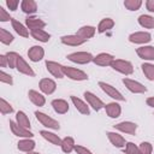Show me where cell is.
<instances>
[{
  "label": "cell",
  "mask_w": 154,
  "mask_h": 154,
  "mask_svg": "<svg viewBox=\"0 0 154 154\" xmlns=\"http://www.w3.org/2000/svg\"><path fill=\"white\" fill-rule=\"evenodd\" d=\"M67 59L73 61V63H78V64H87L89 61H91L94 58L90 53L87 52H77V53H72L67 55Z\"/></svg>",
  "instance_id": "1"
},
{
  "label": "cell",
  "mask_w": 154,
  "mask_h": 154,
  "mask_svg": "<svg viewBox=\"0 0 154 154\" xmlns=\"http://www.w3.org/2000/svg\"><path fill=\"white\" fill-rule=\"evenodd\" d=\"M111 66L114 70H117V71H119V72H122L124 75H130L134 71L131 63L125 61V60H113L112 64H111Z\"/></svg>",
  "instance_id": "2"
},
{
  "label": "cell",
  "mask_w": 154,
  "mask_h": 154,
  "mask_svg": "<svg viewBox=\"0 0 154 154\" xmlns=\"http://www.w3.org/2000/svg\"><path fill=\"white\" fill-rule=\"evenodd\" d=\"M63 71H64V75H66L67 77H70V78H72V79L83 81V79H87V78H88L87 73H84V72L81 71V70L70 67V66H63Z\"/></svg>",
  "instance_id": "3"
},
{
  "label": "cell",
  "mask_w": 154,
  "mask_h": 154,
  "mask_svg": "<svg viewBox=\"0 0 154 154\" xmlns=\"http://www.w3.org/2000/svg\"><path fill=\"white\" fill-rule=\"evenodd\" d=\"M35 116H36V118L38 119V122H41L45 126H48V128H51V129H55V130L59 129V123H58L57 120L52 119L51 117L46 116L45 113L36 111V112H35Z\"/></svg>",
  "instance_id": "4"
},
{
  "label": "cell",
  "mask_w": 154,
  "mask_h": 154,
  "mask_svg": "<svg viewBox=\"0 0 154 154\" xmlns=\"http://www.w3.org/2000/svg\"><path fill=\"white\" fill-rule=\"evenodd\" d=\"M123 83L125 84V87L132 91V93H144L147 90V88L144 85H142L141 83L136 82V81H132V79H129V78H124L123 79Z\"/></svg>",
  "instance_id": "5"
},
{
  "label": "cell",
  "mask_w": 154,
  "mask_h": 154,
  "mask_svg": "<svg viewBox=\"0 0 154 154\" xmlns=\"http://www.w3.org/2000/svg\"><path fill=\"white\" fill-rule=\"evenodd\" d=\"M99 85H100V87L102 88V90H103L106 94H108L111 97H113V99H116V100H119V101H124V100H125L124 96H123L118 90H116L113 87H111L109 84H106V83H103V82H100Z\"/></svg>",
  "instance_id": "6"
},
{
  "label": "cell",
  "mask_w": 154,
  "mask_h": 154,
  "mask_svg": "<svg viewBox=\"0 0 154 154\" xmlns=\"http://www.w3.org/2000/svg\"><path fill=\"white\" fill-rule=\"evenodd\" d=\"M46 66H47V70L57 78H63L64 76V71H63V66L58 63H54V61H46Z\"/></svg>",
  "instance_id": "7"
},
{
  "label": "cell",
  "mask_w": 154,
  "mask_h": 154,
  "mask_svg": "<svg viewBox=\"0 0 154 154\" xmlns=\"http://www.w3.org/2000/svg\"><path fill=\"white\" fill-rule=\"evenodd\" d=\"M84 97L87 99V101L90 103V106H93V108L95 109V111H99V109H101L105 105H103V102L97 97V96H95L94 94H91L90 91H85L84 93Z\"/></svg>",
  "instance_id": "8"
},
{
  "label": "cell",
  "mask_w": 154,
  "mask_h": 154,
  "mask_svg": "<svg viewBox=\"0 0 154 154\" xmlns=\"http://www.w3.org/2000/svg\"><path fill=\"white\" fill-rule=\"evenodd\" d=\"M137 54L140 58L142 59H147V60H153L154 59V47L152 46H146V47H140L137 48Z\"/></svg>",
  "instance_id": "9"
},
{
  "label": "cell",
  "mask_w": 154,
  "mask_h": 154,
  "mask_svg": "<svg viewBox=\"0 0 154 154\" xmlns=\"http://www.w3.org/2000/svg\"><path fill=\"white\" fill-rule=\"evenodd\" d=\"M43 54H45V51H43V48L40 47V46H34V47H31V48L28 51V55H29L30 60H32V61H38V60H41V59L43 58Z\"/></svg>",
  "instance_id": "10"
},
{
  "label": "cell",
  "mask_w": 154,
  "mask_h": 154,
  "mask_svg": "<svg viewBox=\"0 0 154 154\" xmlns=\"http://www.w3.org/2000/svg\"><path fill=\"white\" fill-rule=\"evenodd\" d=\"M55 82L49 79V78H43L40 82V89L45 93V94H52L55 90Z\"/></svg>",
  "instance_id": "11"
},
{
  "label": "cell",
  "mask_w": 154,
  "mask_h": 154,
  "mask_svg": "<svg viewBox=\"0 0 154 154\" xmlns=\"http://www.w3.org/2000/svg\"><path fill=\"white\" fill-rule=\"evenodd\" d=\"M10 126H11V130H12L13 135H16V136H22V137H31L32 136V134L30 131H28L26 129L19 126L18 124H16L12 120H10Z\"/></svg>",
  "instance_id": "12"
},
{
  "label": "cell",
  "mask_w": 154,
  "mask_h": 154,
  "mask_svg": "<svg viewBox=\"0 0 154 154\" xmlns=\"http://www.w3.org/2000/svg\"><path fill=\"white\" fill-rule=\"evenodd\" d=\"M129 40L131 42H135V43H146V42L150 41V34H148V32H135V34L130 35Z\"/></svg>",
  "instance_id": "13"
},
{
  "label": "cell",
  "mask_w": 154,
  "mask_h": 154,
  "mask_svg": "<svg viewBox=\"0 0 154 154\" xmlns=\"http://www.w3.org/2000/svg\"><path fill=\"white\" fill-rule=\"evenodd\" d=\"M16 67H17V70H18L19 72H22V73H25V75H29V76H34V75H35L34 71L31 70V67L24 61V59H23L20 55H19L18 59H17Z\"/></svg>",
  "instance_id": "14"
},
{
  "label": "cell",
  "mask_w": 154,
  "mask_h": 154,
  "mask_svg": "<svg viewBox=\"0 0 154 154\" xmlns=\"http://www.w3.org/2000/svg\"><path fill=\"white\" fill-rule=\"evenodd\" d=\"M87 40L77 36V35H69V36H63L61 37V42L65 45H70V46H78L84 43Z\"/></svg>",
  "instance_id": "15"
},
{
  "label": "cell",
  "mask_w": 154,
  "mask_h": 154,
  "mask_svg": "<svg viewBox=\"0 0 154 154\" xmlns=\"http://www.w3.org/2000/svg\"><path fill=\"white\" fill-rule=\"evenodd\" d=\"M93 61H94L96 65H100V66H107V65H111V64H112V61H113V57H112L111 54L101 53V54H99L96 58H94Z\"/></svg>",
  "instance_id": "16"
},
{
  "label": "cell",
  "mask_w": 154,
  "mask_h": 154,
  "mask_svg": "<svg viewBox=\"0 0 154 154\" xmlns=\"http://www.w3.org/2000/svg\"><path fill=\"white\" fill-rule=\"evenodd\" d=\"M114 128H116L117 130H120V131H124V132H128V134L134 135L137 126H136L135 123H131V122H123V123H119V124L114 125Z\"/></svg>",
  "instance_id": "17"
},
{
  "label": "cell",
  "mask_w": 154,
  "mask_h": 154,
  "mask_svg": "<svg viewBox=\"0 0 154 154\" xmlns=\"http://www.w3.org/2000/svg\"><path fill=\"white\" fill-rule=\"evenodd\" d=\"M25 22H26V25L31 30H37V29H41L46 25V23L43 20H41L40 18H36V17H28Z\"/></svg>",
  "instance_id": "18"
},
{
  "label": "cell",
  "mask_w": 154,
  "mask_h": 154,
  "mask_svg": "<svg viewBox=\"0 0 154 154\" xmlns=\"http://www.w3.org/2000/svg\"><path fill=\"white\" fill-rule=\"evenodd\" d=\"M120 106L118 105V103H116V102H111V103H108V105H106V113L111 117V118H117V117H119V114H120Z\"/></svg>",
  "instance_id": "19"
},
{
  "label": "cell",
  "mask_w": 154,
  "mask_h": 154,
  "mask_svg": "<svg viewBox=\"0 0 154 154\" xmlns=\"http://www.w3.org/2000/svg\"><path fill=\"white\" fill-rule=\"evenodd\" d=\"M107 136H108V138H109V141L112 142L113 146H116L118 148H122V147L125 146V140L120 135L114 134V132H107Z\"/></svg>",
  "instance_id": "20"
},
{
  "label": "cell",
  "mask_w": 154,
  "mask_h": 154,
  "mask_svg": "<svg viewBox=\"0 0 154 154\" xmlns=\"http://www.w3.org/2000/svg\"><path fill=\"white\" fill-rule=\"evenodd\" d=\"M94 34H95V28H93V26H83L77 31L76 35L82 37V38H84V40H88L90 37H93Z\"/></svg>",
  "instance_id": "21"
},
{
  "label": "cell",
  "mask_w": 154,
  "mask_h": 154,
  "mask_svg": "<svg viewBox=\"0 0 154 154\" xmlns=\"http://www.w3.org/2000/svg\"><path fill=\"white\" fill-rule=\"evenodd\" d=\"M52 106L55 109V112H58L60 114L66 113L67 109H69V105H67V102L65 100H54L52 102Z\"/></svg>",
  "instance_id": "22"
},
{
  "label": "cell",
  "mask_w": 154,
  "mask_h": 154,
  "mask_svg": "<svg viewBox=\"0 0 154 154\" xmlns=\"http://www.w3.org/2000/svg\"><path fill=\"white\" fill-rule=\"evenodd\" d=\"M31 35L35 40H38L41 42H47L49 38H51V35L47 34L46 31L41 30V29H37V30H31Z\"/></svg>",
  "instance_id": "23"
},
{
  "label": "cell",
  "mask_w": 154,
  "mask_h": 154,
  "mask_svg": "<svg viewBox=\"0 0 154 154\" xmlns=\"http://www.w3.org/2000/svg\"><path fill=\"white\" fill-rule=\"evenodd\" d=\"M22 10L25 13H34V12H36V10H37L36 2L32 1V0H24L22 2Z\"/></svg>",
  "instance_id": "24"
},
{
  "label": "cell",
  "mask_w": 154,
  "mask_h": 154,
  "mask_svg": "<svg viewBox=\"0 0 154 154\" xmlns=\"http://www.w3.org/2000/svg\"><path fill=\"white\" fill-rule=\"evenodd\" d=\"M11 22H12L13 29H14L20 36H23V37H28V36H29V32H28V30L24 28L23 24H20V23H19L18 20H16L14 18H11Z\"/></svg>",
  "instance_id": "25"
},
{
  "label": "cell",
  "mask_w": 154,
  "mask_h": 154,
  "mask_svg": "<svg viewBox=\"0 0 154 154\" xmlns=\"http://www.w3.org/2000/svg\"><path fill=\"white\" fill-rule=\"evenodd\" d=\"M29 97L36 106H43L45 105V97L41 94H38L37 91H35V90H30L29 91Z\"/></svg>",
  "instance_id": "26"
},
{
  "label": "cell",
  "mask_w": 154,
  "mask_h": 154,
  "mask_svg": "<svg viewBox=\"0 0 154 154\" xmlns=\"http://www.w3.org/2000/svg\"><path fill=\"white\" fill-rule=\"evenodd\" d=\"M71 100H72V102L75 103L76 108H77L81 113H83V114H89V108H88V106H87L82 100L77 99L76 96H71Z\"/></svg>",
  "instance_id": "27"
},
{
  "label": "cell",
  "mask_w": 154,
  "mask_h": 154,
  "mask_svg": "<svg viewBox=\"0 0 154 154\" xmlns=\"http://www.w3.org/2000/svg\"><path fill=\"white\" fill-rule=\"evenodd\" d=\"M34 147H35V142L31 140H22L18 142V149L23 152H30L31 149H34Z\"/></svg>",
  "instance_id": "28"
},
{
  "label": "cell",
  "mask_w": 154,
  "mask_h": 154,
  "mask_svg": "<svg viewBox=\"0 0 154 154\" xmlns=\"http://www.w3.org/2000/svg\"><path fill=\"white\" fill-rule=\"evenodd\" d=\"M47 141H49V142H52L53 144H61V140L58 137V135H54V134H52V132H48V131H45V130H42L41 132H40Z\"/></svg>",
  "instance_id": "29"
},
{
  "label": "cell",
  "mask_w": 154,
  "mask_h": 154,
  "mask_svg": "<svg viewBox=\"0 0 154 154\" xmlns=\"http://www.w3.org/2000/svg\"><path fill=\"white\" fill-rule=\"evenodd\" d=\"M61 148L65 153H70L72 149H75V142L72 137H65L61 142Z\"/></svg>",
  "instance_id": "30"
},
{
  "label": "cell",
  "mask_w": 154,
  "mask_h": 154,
  "mask_svg": "<svg viewBox=\"0 0 154 154\" xmlns=\"http://www.w3.org/2000/svg\"><path fill=\"white\" fill-rule=\"evenodd\" d=\"M138 22L144 28H154V18L150 17V16H146V14L140 16Z\"/></svg>",
  "instance_id": "31"
},
{
  "label": "cell",
  "mask_w": 154,
  "mask_h": 154,
  "mask_svg": "<svg viewBox=\"0 0 154 154\" xmlns=\"http://www.w3.org/2000/svg\"><path fill=\"white\" fill-rule=\"evenodd\" d=\"M17 122H18V125L22 126V128H24V129H29L30 128L29 119L24 114V112H18L17 113Z\"/></svg>",
  "instance_id": "32"
},
{
  "label": "cell",
  "mask_w": 154,
  "mask_h": 154,
  "mask_svg": "<svg viewBox=\"0 0 154 154\" xmlns=\"http://www.w3.org/2000/svg\"><path fill=\"white\" fill-rule=\"evenodd\" d=\"M113 25H114V22H113L111 18H106V19H102V20L100 22L97 30H99V32H103V31L111 29Z\"/></svg>",
  "instance_id": "33"
},
{
  "label": "cell",
  "mask_w": 154,
  "mask_h": 154,
  "mask_svg": "<svg viewBox=\"0 0 154 154\" xmlns=\"http://www.w3.org/2000/svg\"><path fill=\"white\" fill-rule=\"evenodd\" d=\"M142 70L146 75V77L150 81H154V65L152 64H142Z\"/></svg>",
  "instance_id": "34"
},
{
  "label": "cell",
  "mask_w": 154,
  "mask_h": 154,
  "mask_svg": "<svg viewBox=\"0 0 154 154\" xmlns=\"http://www.w3.org/2000/svg\"><path fill=\"white\" fill-rule=\"evenodd\" d=\"M0 41L2 43H5V45H8V43H11L13 41V36L8 31H6L5 29L0 28Z\"/></svg>",
  "instance_id": "35"
},
{
  "label": "cell",
  "mask_w": 154,
  "mask_h": 154,
  "mask_svg": "<svg viewBox=\"0 0 154 154\" xmlns=\"http://www.w3.org/2000/svg\"><path fill=\"white\" fill-rule=\"evenodd\" d=\"M141 0H126L124 2L125 7L128 10H131V11H135V10H138V7L141 6Z\"/></svg>",
  "instance_id": "36"
},
{
  "label": "cell",
  "mask_w": 154,
  "mask_h": 154,
  "mask_svg": "<svg viewBox=\"0 0 154 154\" xmlns=\"http://www.w3.org/2000/svg\"><path fill=\"white\" fill-rule=\"evenodd\" d=\"M18 54L14 53V52H8L6 54V58H7V61H8V66L10 67H16V64H17V59H18Z\"/></svg>",
  "instance_id": "37"
},
{
  "label": "cell",
  "mask_w": 154,
  "mask_h": 154,
  "mask_svg": "<svg viewBox=\"0 0 154 154\" xmlns=\"http://www.w3.org/2000/svg\"><path fill=\"white\" fill-rule=\"evenodd\" d=\"M152 153V144L148 142H142L138 147V154H150Z\"/></svg>",
  "instance_id": "38"
},
{
  "label": "cell",
  "mask_w": 154,
  "mask_h": 154,
  "mask_svg": "<svg viewBox=\"0 0 154 154\" xmlns=\"http://www.w3.org/2000/svg\"><path fill=\"white\" fill-rule=\"evenodd\" d=\"M0 111L2 114H6V113H11L13 111V108L11 107L10 103H7L4 99H0Z\"/></svg>",
  "instance_id": "39"
},
{
  "label": "cell",
  "mask_w": 154,
  "mask_h": 154,
  "mask_svg": "<svg viewBox=\"0 0 154 154\" xmlns=\"http://www.w3.org/2000/svg\"><path fill=\"white\" fill-rule=\"evenodd\" d=\"M125 153L126 154H138V148L132 142H128L126 148H125Z\"/></svg>",
  "instance_id": "40"
},
{
  "label": "cell",
  "mask_w": 154,
  "mask_h": 154,
  "mask_svg": "<svg viewBox=\"0 0 154 154\" xmlns=\"http://www.w3.org/2000/svg\"><path fill=\"white\" fill-rule=\"evenodd\" d=\"M0 81H1V82H4V83H8V84H12V83H13L12 77H11L10 75L5 73L4 71H1V72H0Z\"/></svg>",
  "instance_id": "41"
},
{
  "label": "cell",
  "mask_w": 154,
  "mask_h": 154,
  "mask_svg": "<svg viewBox=\"0 0 154 154\" xmlns=\"http://www.w3.org/2000/svg\"><path fill=\"white\" fill-rule=\"evenodd\" d=\"M8 19H11L10 16L5 12V10H4L2 7H0V20H1V22H6V20H8Z\"/></svg>",
  "instance_id": "42"
},
{
  "label": "cell",
  "mask_w": 154,
  "mask_h": 154,
  "mask_svg": "<svg viewBox=\"0 0 154 154\" xmlns=\"http://www.w3.org/2000/svg\"><path fill=\"white\" fill-rule=\"evenodd\" d=\"M75 150H76L78 154H91L87 148L81 147V146H75Z\"/></svg>",
  "instance_id": "43"
},
{
  "label": "cell",
  "mask_w": 154,
  "mask_h": 154,
  "mask_svg": "<svg viewBox=\"0 0 154 154\" xmlns=\"http://www.w3.org/2000/svg\"><path fill=\"white\" fill-rule=\"evenodd\" d=\"M6 4H7V6L10 7V10H16L17 6H18V1H17V0H7Z\"/></svg>",
  "instance_id": "44"
},
{
  "label": "cell",
  "mask_w": 154,
  "mask_h": 154,
  "mask_svg": "<svg viewBox=\"0 0 154 154\" xmlns=\"http://www.w3.org/2000/svg\"><path fill=\"white\" fill-rule=\"evenodd\" d=\"M147 8L150 12H154V0H148L147 1Z\"/></svg>",
  "instance_id": "45"
},
{
  "label": "cell",
  "mask_w": 154,
  "mask_h": 154,
  "mask_svg": "<svg viewBox=\"0 0 154 154\" xmlns=\"http://www.w3.org/2000/svg\"><path fill=\"white\" fill-rule=\"evenodd\" d=\"M7 58H6V55H0V64H1V66L2 67H5L6 65H7Z\"/></svg>",
  "instance_id": "46"
},
{
  "label": "cell",
  "mask_w": 154,
  "mask_h": 154,
  "mask_svg": "<svg viewBox=\"0 0 154 154\" xmlns=\"http://www.w3.org/2000/svg\"><path fill=\"white\" fill-rule=\"evenodd\" d=\"M147 103H148V106L154 107V97H149V99H147Z\"/></svg>",
  "instance_id": "47"
},
{
  "label": "cell",
  "mask_w": 154,
  "mask_h": 154,
  "mask_svg": "<svg viewBox=\"0 0 154 154\" xmlns=\"http://www.w3.org/2000/svg\"><path fill=\"white\" fill-rule=\"evenodd\" d=\"M28 154H38V153H28Z\"/></svg>",
  "instance_id": "48"
}]
</instances>
